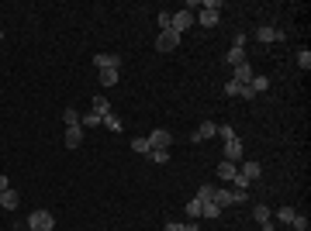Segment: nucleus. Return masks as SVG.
Masks as SVG:
<instances>
[{
	"label": "nucleus",
	"instance_id": "obj_1",
	"mask_svg": "<svg viewBox=\"0 0 311 231\" xmlns=\"http://www.w3.org/2000/svg\"><path fill=\"white\" fill-rule=\"evenodd\" d=\"M28 231H56V214L45 210V207L31 210L28 214Z\"/></svg>",
	"mask_w": 311,
	"mask_h": 231
},
{
	"label": "nucleus",
	"instance_id": "obj_22",
	"mask_svg": "<svg viewBox=\"0 0 311 231\" xmlns=\"http://www.w3.org/2000/svg\"><path fill=\"white\" fill-rule=\"evenodd\" d=\"M156 21H159V28H163V31H170V28H173V11H159Z\"/></svg>",
	"mask_w": 311,
	"mask_h": 231
},
{
	"label": "nucleus",
	"instance_id": "obj_38",
	"mask_svg": "<svg viewBox=\"0 0 311 231\" xmlns=\"http://www.w3.org/2000/svg\"><path fill=\"white\" fill-rule=\"evenodd\" d=\"M0 42H4V31H0Z\"/></svg>",
	"mask_w": 311,
	"mask_h": 231
},
{
	"label": "nucleus",
	"instance_id": "obj_16",
	"mask_svg": "<svg viewBox=\"0 0 311 231\" xmlns=\"http://www.w3.org/2000/svg\"><path fill=\"white\" fill-rule=\"evenodd\" d=\"M225 62H228V66H242V62H249L246 49H235V45H232V49H228V56H225Z\"/></svg>",
	"mask_w": 311,
	"mask_h": 231
},
{
	"label": "nucleus",
	"instance_id": "obj_18",
	"mask_svg": "<svg viewBox=\"0 0 311 231\" xmlns=\"http://www.w3.org/2000/svg\"><path fill=\"white\" fill-rule=\"evenodd\" d=\"M249 90H252V93H266V90H270V80H266V76H252V80H249Z\"/></svg>",
	"mask_w": 311,
	"mask_h": 231
},
{
	"label": "nucleus",
	"instance_id": "obj_21",
	"mask_svg": "<svg viewBox=\"0 0 311 231\" xmlns=\"http://www.w3.org/2000/svg\"><path fill=\"white\" fill-rule=\"evenodd\" d=\"M93 114H111V104H107V97H93Z\"/></svg>",
	"mask_w": 311,
	"mask_h": 231
},
{
	"label": "nucleus",
	"instance_id": "obj_31",
	"mask_svg": "<svg viewBox=\"0 0 311 231\" xmlns=\"http://www.w3.org/2000/svg\"><path fill=\"white\" fill-rule=\"evenodd\" d=\"M297 66H301V69H311V52H308V49L297 52Z\"/></svg>",
	"mask_w": 311,
	"mask_h": 231
},
{
	"label": "nucleus",
	"instance_id": "obj_23",
	"mask_svg": "<svg viewBox=\"0 0 311 231\" xmlns=\"http://www.w3.org/2000/svg\"><path fill=\"white\" fill-rule=\"evenodd\" d=\"M201 207H204V200H197V197H194V200L187 203V217H190V221H197V217H201Z\"/></svg>",
	"mask_w": 311,
	"mask_h": 231
},
{
	"label": "nucleus",
	"instance_id": "obj_2",
	"mask_svg": "<svg viewBox=\"0 0 311 231\" xmlns=\"http://www.w3.org/2000/svg\"><path fill=\"white\" fill-rule=\"evenodd\" d=\"M180 38H184V35H177L173 28H170V31H159V38H156V52H173V49L180 45Z\"/></svg>",
	"mask_w": 311,
	"mask_h": 231
},
{
	"label": "nucleus",
	"instance_id": "obj_13",
	"mask_svg": "<svg viewBox=\"0 0 311 231\" xmlns=\"http://www.w3.org/2000/svg\"><path fill=\"white\" fill-rule=\"evenodd\" d=\"M256 73H252V66L249 62H242V66H235V76H232V83H242V87H249V80H252Z\"/></svg>",
	"mask_w": 311,
	"mask_h": 231
},
{
	"label": "nucleus",
	"instance_id": "obj_20",
	"mask_svg": "<svg viewBox=\"0 0 311 231\" xmlns=\"http://www.w3.org/2000/svg\"><path fill=\"white\" fill-rule=\"evenodd\" d=\"M201 217H211V221H215V217H221V207H218L215 200H208L204 207H201Z\"/></svg>",
	"mask_w": 311,
	"mask_h": 231
},
{
	"label": "nucleus",
	"instance_id": "obj_26",
	"mask_svg": "<svg viewBox=\"0 0 311 231\" xmlns=\"http://www.w3.org/2000/svg\"><path fill=\"white\" fill-rule=\"evenodd\" d=\"M100 83L104 87H114L118 83V69H100Z\"/></svg>",
	"mask_w": 311,
	"mask_h": 231
},
{
	"label": "nucleus",
	"instance_id": "obj_37",
	"mask_svg": "<svg viewBox=\"0 0 311 231\" xmlns=\"http://www.w3.org/2000/svg\"><path fill=\"white\" fill-rule=\"evenodd\" d=\"M4 190H11V179H7V176H0V193H4Z\"/></svg>",
	"mask_w": 311,
	"mask_h": 231
},
{
	"label": "nucleus",
	"instance_id": "obj_36",
	"mask_svg": "<svg viewBox=\"0 0 311 231\" xmlns=\"http://www.w3.org/2000/svg\"><path fill=\"white\" fill-rule=\"evenodd\" d=\"M246 42H249V35H242V31L232 38V45H235V49H246Z\"/></svg>",
	"mask_w": 311,
	"mask_h": 231
},
{
	"label": "nucleus",
	"instance_id": "obj_4",
	"mask_svg": "<svg viewBox=\"0 0 311 231\" xmlns=\"http://www.w3.org/2000/svg\"><path fill=\"white\" fill-rule=\"evenodd\" d=\"M242 155H246V145L239 142V138H228L225 142V162H239Z\"/></svg>",
	"mask_w": 311,
	"mask_h": 231
},
{
	"label": "nucleus",
	"instance_id": "obj_24",
	"mask_svg": "<svg viewBox=\"0 0 311 231\" xmlns=\"http://www.w3.org/2000/svg\"><path fill=\"white\" fill-rule=\"evenodd\" d=\"M100 124H107L111 131H121V128H124V121H118V117H114V111H111V114H104V117H100Z\"/></svg>",
	"mask_w": 311,
	"mask_h": 231
},
{
	"label": "nucleus",
	"instance_id": "obj_28",
	"mask_svg": "<svg viewBox=\"0 0 311 231\" xmlns=\"http://www.w3.org/2000/svg\"><path fill=\"white\" fill-rule=\"evenodd\" d=\"M62 124H66V128H73V124H80V114H76L73 107H66V111H62Z\"/></svg>",
	"mask_w": 311,
	"mask_h": 231
},
{
	"label": "nucleus",
	"instance_id": "obj_9",
	"mask_svg": "<svg viewBox=\"0 0 311 231\" xmlns=\"http://www.w3.org/2000/svg\"><path fill=\"white\" fill-rule=\"evenodd\" d=\"M239 176H246L249 183H252V179H259V176H263V166H259L256 159H246V162H242V169H239Z\"/></svg>",
	"mask_w": 311,
	"mask_h": 231
},
{
	"label": "nucleus",
	"instance_id": "obj_27",
	"mask_svg": "<svg viewBox=\"0 0 311 231\" xmlns=\"http://www.w3.org/2000/svg\"><path fill=\"white\" fill-rule=\"evenodd\" d=\"M166 231H201V228H197V221H190V224H177V221H166Z\"/></svg>",
	"mask_w": 311,
	"mask_h": 231
},
{
	"label": "nucleus",
	"instance_id": "obj_6",
	"mask_svg": "<svg viewBox=\"0 0 311 231\" xmlns=\"http://www.w3.org/2000/svg\"><path fill=\"white\" fill-rule=\"evenodd\" d=\"M256 221H259V228L263 231H277V224H273V214H270V207H263V203H256Z\"/></svg>",
	"mask_w": 311,
	"mask_h": 231
},
{
	"label": "nucleus",
	"instance_id": "obj_35",
	"mask_svg": "<svg viewBox=\"0 0 311 231\" xmlns=\"http://www.w3.org/2000/svg\"><path fill=\"white\" fill-rule=\"evenodd\" d=\"M218 135H221V138H225V142H228V138H235V131H232V128H228V124H218Z\"/></svg>",
	"mask_w": 311,
	"mask_h": 231
},
{
	"label": "nucleus",
	"instance_id": "obj_34",
	"mask_svg": "<svg viewBox=\"0 0 311 231\" xmlns=\"http://www.w3.org/2000/svg\"><path fill=\"white\" fill-rule=\"evenodd\" d=\"M246 200H249L246 190H232V203H246Z\"/></svg>",
	"mask_w": 311,
	"mask_h": 231
},
{
	"label": "nucleus",
	"instance_id": "obj_5",
	"mask_svg": "<svg viewBox=\"0 0 311 231\" xmlns=\"http://www.w3.org/2000/svg\"><path fill=\"white\" fill-rule=\"evenodd\" d=\"M190 25H194V11H173V31L177 35H184Z\"/></svg>",
	"mask_w": 311,
	"mask_h": 231
},
{
	"label": "nucleus",
	"instance_id": "obj_25",
	"mask_svg": "<svg viewBox=\"0 0 311 231\" xmlns=\"http://www.w3.org/2000/svg\"><path fill=\"white\" fill-rule=\"evenodd\" d=\"M131 148H135L138 155H149V152H152V145H149V138H131Z\"/></svg>",
	"mask_w": 311,
	"mask_h": 231
},
{
	"label": "nucleus",
	"instance_id": "obj_11",
	"mask_svg": "<svg viewBox=\"0 0 311 231\" xmlns=\"http://www.w3.org/2000/svg\"><path fill=\"white\" fill-rule=\"evenodd\" d=\"M80 145H83V128L80 124L66 128V148H80Z\"/></svg>",
	"mask_w": 311,
	"mask_h": 231
},
{
	"label": "nucleus",
	"instance_id": "obj_19",
	"mask_svg": "<svg viewBox=\"0 0 311 231\" xmlns=\"http://www.w3.org/2000/svg\"><path fill=\"white\" fill-rule=\"evenodd\" d=\"M149 159H152L156 166H166V162H170V148H152Z\"/></svg>",
	"mask_w": 311,
	"mask_h": 231
},
{
	"label": "nucleus",
	"instance_id": "obj_29",
	"mask_svg": "<svg viewBox=\"0 0 311 231\" xmlns=\"http://www.w3.org/2000/svg\"><path fill=\"white\" fill-rule=\"evenodd\" d=\"M211 197H215V186H211V183H204V186H201V190H197V200H211Z\"/></svg>",
	"mask_w": 311,
	"mask_h": 231
},
{
	"label": "nucleus",
	"instance_id": "obj_32",
	"mask_svg": "<svg viewBox=\"0 0 311 231\" xmlns=\"http://www.w3.org/2000/svg\"><path fill=\"white\" fill-rule=\"evenodd\" d=\"M80 124H83V128H97V124H100V114H83V121H80Z\"/></svg>",
	"mask_w": 311,
	"mask_h": 231
},
{
	"label": "nucleus",
	"instance_id": "obj_14",
	"mask_svg": "<svg viewBox=\"0 0 311 231\" xmlns=\"http://www.w3.org/2000/svg\"><path fill=\"white\" fill-rule=\"evenodd\" d=\"M18 203H21L18 190H4V193H0V207H4V210H14Z\"/></svg>",
	"mask_w": 311,
	"mask_h": 231
},
{
	"label": "nucleus",
	"instance_id": "obj_7",
	"mask_svg": "<svg viewBox=\"0 0 311 231\" xmlns=\"http://www.w3.org/2000/svg\"><path fill=\"white\" fill-rule=\"evenodd\" d=\"M215 135H218V124H215V121H201V128H197L190 138H194V142H208V138H215Z\"/></svg>",
	"mask_w": 311,
	"mask_h": 231
},
{
	"label": "nucleus",
	"instance_id": "obj_12",
	"mask_svg": "<svg viewBox=\"0 0 311 231\" xmlns=\"http://www.w3.org/2000/svg\"><path fill=\"white\" fill-rule=\"evenodd\" d=\"M93 66H100V69H118V66H121V59H118V56H107V52H97V56H93Z\"/></svg>",
	"mask_w": 311,
	"mask_h": 231
},
{
	"label": "nucleus",
	"instance_id": "obj_3",
	"mask_svg": "<svg viewBox=\"0 0 311 231\" xmlns=\"http://www.w3.org/2000/svg\"><path fill=\"white\" fill-rule=\"evenodd\" d=\"M256 42H263V45L283 42V31H280V28H270V25H263V28H256Z\"/></svg>",
	"mask_w": 311,
	"mask_h": 231
},
{
	"label": "nucleus",
	"instance_id": "obj_17",
	"mask_svg": "<svg viewBox=\"0 0 311 231\" xmlns=\"http://www.w3.org/2000/svg\"><path fill=\"white\" fill-rule=\"evenodd\" d=\"M211 200L218 203V207H228L232 203V190H225V186H215V197Z\"/></svg>",
	"mask_w": 311,
	"mask_h": 231
},
{
	"label": "nucleus",
	"instance_id": "obj_30",
	"mask_svg": "<svg viewBox=\"0 0 311 231\" xmlns=\"http://www.w3.org/2000/svg\"><path fill=\"white\" fill-rule=\"evenodd\" d=\"M294 214H297L294 207H280V210H277V217L283 221V224H290V221H294Z\"/></svg>",
	"mask_w": 311,
	"mask_h": 231
},
{
	"label": "nucleus",
	"instance_id": "obj_15",
	"mask_svg": "<svg viewBox=\"0 0 311 231\" xmlns=\"http://www.w3.org/2000/svg\"><path fill=\"white\" fill-rule=\"evenodd\" d=\"M235 173H239V169H235V162H225V159L218 162V176H221V183H228V179H235Z\"/></svg>",
	"mask_w": 311,
	"mask_h": 231
},
{
	"label": "nucleus",
	"instance_id": "obj_10",
	"mask_svg": "<svg viewBox=\"0 0 311 231\" xmlns=\"http://www.w3.org/2000/svg\"><path fill=\"white\" fill-rule=\"evenodd\" d=\"M225 97H246V100H252L256 93L249 87H242V83H232V80H228V83H225Z\"/></svg>",
	"mask_w": 311,
	"mask_h": 231
},
{
	"label": "nucleus",
	"instance_id": "obj_33",
	"mask_svg": "<svg viewBox=\"0 0 311 231\" xmlns=\"http://www.w3.org/2000/svg\"><path fill=\"white\" fill-rule=\"evenodd\" d=\"M290 224H294V231H308V217H304V214H294Z\"/></svg>",
	"mask_w": 311,
	"mask_h": 231
},
{
	"label": "nucleus",
	"instance_id": "obj_8",
	"mask_svg": "<svg viewBox=\"0 0 311 231\" xmlns=\"http://www.w3.org/2000/svg\"><path fill=\"white\" fill-rule=\"evenodd\" d=\"M149 145H152V148H170V145H173V135H170L166 128H156L152 135H149Z\"/></svg>",
	"mask_w": 311,
	"mask_h": 231
}]
</instances>
